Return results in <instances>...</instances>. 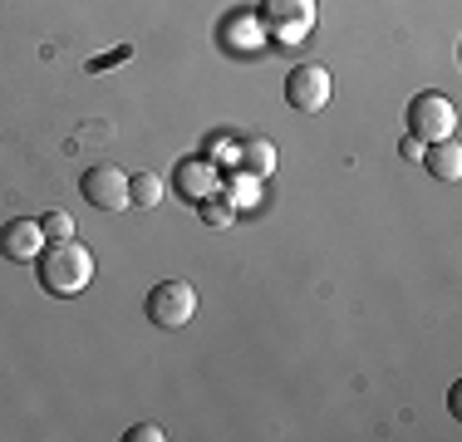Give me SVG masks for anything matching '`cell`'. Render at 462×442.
Segmentation results:
<instances>
[{"instance_id": "6da1fadb", "label": "cell", "mask_w": 462, "mask_h": 442, "mask_svg": "<svg viewBox=\"0 0 462 442\" xmlns=\"http://www.w3.org/2000/svg\"><path fill=\"white\" fill-rule=\"evenodd\" d=\"M94 281V251L84 241H45L40 251V285L50 295H79Z\"/></svg>"}, {"instance_id": "7a4b0ae2", "label": "cell", "mask_w": 462, "mask_h": 442, "mask_svg": "<svg viewBox=\"0 0 462 442\" xmlns=\"http://www.w3.org/2000/svg\"><path fill=\"white\" fill-rule=\"evenodd\" d=\"M143 315L152 319L158 329H182L187 319L197 315V285L192 281H158L148 290V300H143Z\"/></svg>"}, {"instance_id": "3957f363", "label": "cell", "mask_w": 462, "mask_h": 442, "mask_svg": "<svg viewBox=\"0 0 462 442\" xmlns=\"http://www.w3.org/2000/svg\"><path fill=\"white\" fill-rule=\"evenodd\" d=\"M453 128H457V108H453V98L448 94H418L413 104H409V133L418 143H438V138H453Z\"/></svg>"}, {"instance_id": "277c9868", "label": "cell", "mask_w": 462, "mask_h": 442, "mask_svg": "<svg viewBox=\"0 0 462 442\" xmlns=\"http://www.w3.org/2000/svg\"><path fill=\"white\" fill-rule=\"evenodd\" d=\"M261 20L276 35V44H300L315 30V0H266Z\"/></svg>"}, {"instance_id": "5b68a950", "label": "cell", "mask_w": 462, "mask_h": 442, "mask_svg": "<svg viewBox=\"0 0 462 442\" xmlns=\"http://www.w3.org/2000/svg\"><path fill=\"white\" fill-rule=\"evenodd\" d=\"M285 104L295 114H320L329 104V69H320V64H295L285 74Z\"/></svg>"}, {"instance_id": "8992f818", "label": "cell", "mask_w": 462, "mask_h": 442, "mask_svg": "<svg viewBox=\"0 0 462 442\" xmlns=\"http://www.w3.org/2000/svg\"><path fill=\"white\" fill-rule=\"evenodd\" d=\"M79 192L89 197V207H98V212H124L128 202V177L114 168V162H98V168H89L79 177Z\"/></svg>"}, {"instance_id": "52a82bcc", "label": "cell", "mask_w": 462, "mask_h": 442, "mask_svg": "<svg viewBox=\"0 0 462 442\" xmlns=\"http://www.w3.org/2000/svg\"><path fill=\"white\" fill-rule=\"evenodd\" d=\"M40 251H45V231H40V221L30 216H15L0 226V256L5 261H40Z\"/></svg>"}, {"instance_id": "ba28073f", "label": "cell", "mask_w": 462, "mask_h": 442, "mask_svg": "<svg viewBox=\"0 0 462 442\" xmlns=\"http://www.w3.org/2000/svg\"><path fill=\"white\" fill-rule=\"evenodd\" d=\"M418 162H423V168L433 172V177H443V182H457V177H462V148H457L453 138L428 143V148H423V158H418Z\"/></svg>"}, {"instance_id": "9c48e42d", "label": "cell", "mask_w": 462, "mask_h": 442, "mask_svg": "<svg viewBox=\"0 0 462 442\" xmlns=\"http://www.w3.org/2000/svg\"><path fill=\"white\" fill-rule=\"evenodd\" d=\"M178 187H182V197H187V202H202V197L217 187L212 162H192V158H187L182 168H178Z\"/></svg>"}, {"instance_id": "30bf717a", "label": "cell", "mask_w": 462, "mask_h": 442, "mask_svg": "<svg viewBox=\"0 0 462 442\" xmlns=\"http://www.w3.org/2000/svg\"><path fill=\"white\" fill-rule=\"evenodd\" d=\"M162 192H168V187H162L158 172H134V177H128V202H134V207H158Z\"/></svg>"}, {"instance_id": "8fae6325", "label": "cell", "mask_w": 462, "mask_h": 442, "mask_svg": "<svg viewBox=\"0 0 462 442\" xmlns=\"http://www.w3.org/2000/svg\"><path fill=\"white\" fill-rule=\"evenodd\" d=\"M241 168H246V177H266L271 168H276V148L261 143V138L241 143Z\"/></svg>"}, {"instance_id": "7c38bea8", "label": "cell", "mask_w": 462, "mask_h": 442, "mask_svg": "<svg viewBox=\"0 0 462 442\" xmlns=\"http://www.w3.org/2000/svg\"><path fill=\"white\" fill-rule=\"evenodd\" d=\"M40 231H45V241H69L74 221H69V212H45L40 216Z\"/></svg>"}, {"instance_id": "4fadbf2b", "label": "cell", "mask_w": 462, "mask_h": 442, "mask_svg": "<svg viewBox=\"0 0 462 442\" xmlns=\"http://www.w3.org/2000/svg\"><path fill=\"white\" fill-rule=\"evenodd\" d=\"M226 207L236 212V207H256V182L251 177H241V182H231V197H226Z\"/></svg>"}, {"instance_id": "5bb4252c", "label": "cell", "mask_w": 462, "mask_h": 442, "mask_svg": "<svg viewBox=\"0 0 462 442\" xmlns=\"http://www.w3.org/2000/svg\"><path fill=\"white\" fill-rule=\"evenodd\" d=\"M202 221H207V226H226V221H231V207H226V202H212V197H202Z\"/></svg>"}, {"instance_id": "9a60e30c", "label": "cell", "mask_w": 462, "mask_h": 442, "mask_svg": "<svg viewBox=\"0 0 462 442\" xmlns=\"http://www.w3.org/2000/svg\"><path fill=\"white\" fill-rule=\"evenodd\" d=\"M162 437H168V433H162L158 423H138L134 433H128V442H162Z\"/></svg>"}, {"instance_id": "2e32d148", "label": "cell", "mask_w": 462, "mask_h": 442, "mask_svg": "<svg viewBox=\"0 0 462 442\" xmlns=\"http://www.w3.org/2000/svg\"><path fill=\"white\" fill-rule=\"evenodd\" d=\"M399 152H403V158H409V162H418V158H423V143H418L413 133H409V138H403V148H399Z\"/></svg>"}]
</instances>
